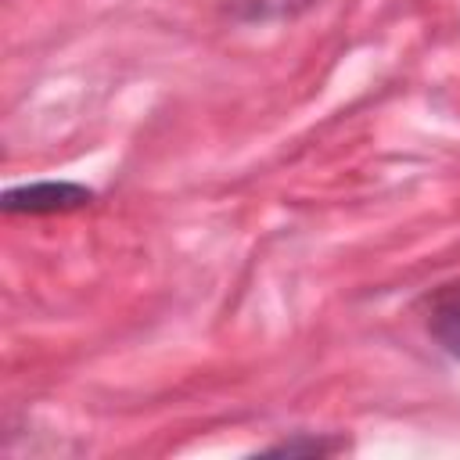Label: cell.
<instances>
[{"instance_id":"6da1fadb","label":"cell","mask_w":460,"mask_h":460,"mask_svg":"<svg viewBox=\"0 0 460 460\" xmlns=\"http://www.w3.org/2000/svg\"><path fill=\"white\" fill-rule=\"evenodd\" d=\"M93 201L90 187L68 183V180H40V183H25V187H11L4 194V212H29V216H50V212H68V208H83Z\"/></svg>"},{"instance_id":"277c9868","label":"cell","mask_w":460,"mask_h":460,"mask_svg":"<svg viewBox=\"0 0 460 460\" xmlns=\"http://www.w3.org/2000/svg\"><path fill=\"white\" fill-rule=\"evenodd\" d=\"M334 442H323V438H295V442H280V446H270L266 453H280V456H320V453H331Z\"/></svg>"},{"instance_id":"3957f363","label":"cell","mask_w":460,"mask_h":460,"mask_svg":"<svg viewBox=\"0 0 460 460\" xmlns=\"http://www.w3.org/2000/svg\"><path fill=\"white\" fill-rule=\"evenodd\" d=\"M313 0H230V7L248 18V22H266V18H291Z\"/></svg>"},{"instance_id":"7a4b0ae2","label":"cell","mask_w":460,"mask_h":460,"mask_svg":"<svg viewBox=\"0 0 460 460\" xmlns=\"http://www.w3.org/2000/svg\"><path fill=\"white\" fill-rule=\"evenodd\" d=\"M428 331L435 338V345L460 359V284H446L435 298H431V313H428Z\"/></svg>"}]
</instances>
